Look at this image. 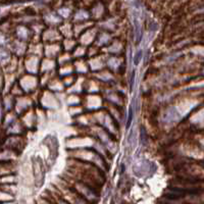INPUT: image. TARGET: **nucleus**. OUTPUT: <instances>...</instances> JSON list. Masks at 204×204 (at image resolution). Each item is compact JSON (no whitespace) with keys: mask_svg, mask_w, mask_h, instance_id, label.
<instances>
[{"mask_svg":"<svg viewBox=\"0 0 204 204\" xmlns=\"http://www.w3.org/2000/svg\"><path fill=\"white\" fill-rule=\"evenodd\" d=\"M141 57H142V50H139L135 55V58H134V63L135 64H138L139 61H140Z\"/></svg>","mask_w":204,"mask_h":204,"instance_id":"f03ea898","label":"nucleus"},{"mask_svg":"<svg viewBox=\"0 0 204 204\" xmlns=\"http://www.w3.org/2000/svg\"><path fill=\"white\" fill-rule=\"evenodd\" d=\"M135 71L132 73V76H131V80H130V83H131V88H133L134 86V82H135Z\"/></svg>","mask_w":204,"mask_h":204,"instance_id":"20e7f679","label":"nucleus"},{"mask_svg":"<svg viewBox=\"0 0 204 204\" xmlns=\"http://www.w3.org/2000/svg\"><path fill=\"white\" fill-rule=\"evenodd\" d=\"M145 140H146V137H145V130L144 128L141 129V142L143 144H145Z\"/></svg>","mask_w":204,"mask_h":204,"instance_id":"7ed1b4c3","label":"nucleus"},{"mask_svg":"<svg viewBox=\"0 0 204 204\" xmlns=\"http://www.w3.org/2000/svg\"><path fill=\"white\" fill-rule=\"evenodd\" d=\"M133 105H134V101H133V103H132V105L130 106V110H129V116H128V121H127V126H126L127 129L130 128V125H131L132 119H133Z\"/></svg>","mask_w":204,"mask_h":204,"instance_id":"f257e3e1","label":"nucleus"}]
</instances>
